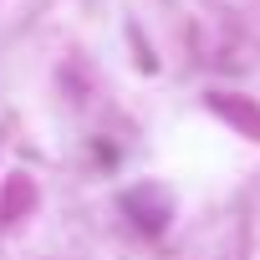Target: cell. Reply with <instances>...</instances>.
<instances>
[{
    "label": "cell",
    "mask_w": 260,
    "mask_h": 260,
    "mask_svg": "<svg viewBox=\"0 0 260 260\" xmlns=\"http://www.w3.org/2000/svg\"><path fill=\"white\" fill-rule=\"evenodd\" d=\"M122 209L133 214V224L148 230V235H158L169 224V194L164 189H133V194H122Z\"/></svg>",
    "instance_id": "cell-1"
},
{
    "label": "cell",
    "mask_w": 260,
    "mask_h": 260,
    "mask_svg": "<svg viewBox=\"0 0 260 260\" xmlns=\"http://www.w3.org/2000/svg\"><path fill=\"white\" fill-rule=\"evenodd\" d=\"M214 112H224L230 122H240L250 138H260V107H250V102H235V97H214Z\"/></svg>",
    "instance_id": "cell-2"
}]
</instances>
